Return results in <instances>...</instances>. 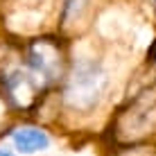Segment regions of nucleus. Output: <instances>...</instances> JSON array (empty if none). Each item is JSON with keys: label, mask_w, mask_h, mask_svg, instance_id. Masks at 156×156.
Listing matches in <instances>:
<instances>
[{"label": "nucleus", "mask_w": 156, "mask_h": 156, "mask_svg": "<svg viewBox=\"0 0 156 156\" xmlns=\"http://www.w3.org/2000/svg\"><path fill=\"white\" fill-rule=\"evenodd\" d=\"M106 88V75L95 63H82L66 84V102L73 109L88 111L98 104Z\"/></svg>", "instance_id": "nucleus-1"}, {"label": "nucleus", "mask_w": 156, "mask_h": 156, "mask_svg": "<svg viewBox=\"0 0 156 156\" xmlns=\"http://www.w3.org/2000/svg\"><path fill=\"white\" fill-rule=\"evenodd\" d=\"M154 57H156V48H154Z\"/></svg>", "instance_id": "nucleus-6"}, {"label": "nucleus", "mask_w": 156, "mask_h": 156, "mask_svg": "<svg viewBox=\"0 0 156 156\" xmlns=\"http://www.w3.org/2000/svg\"><path fill=\"white\" fill-rule=\"evenodd\" d=\"M0 156H14L12 152H9V149L7 147H0Z\"/></svg>", "instance_id": "nucleus-5"}, {"label": "nucleus", "mask_w": 156, "mask_h": 156, "mask_svg": "<svg viewBox=\"0 0 156 156\" xmlns=\"http://www.w3.org/2000/svg\"><path fill=\"white\" fill-rule=\"evenodd\" d=\"M39 79L41 77L34 73H20V70L12 73L7 77V90L12 95V100H16V104H20V106L30 104L36 98V90L41 86Z\"/></svg>", "instance_id": "nucleus-3"}, {"label": "nucleus", "mask_w": 156, "mask_h": 156, "mask_svg": "<svg viewBox=\"0 0 156 156\" xmlns=\"http://www.w3.org/2000/svg\"><path fill=\"white\" fill-rule=\"evenodd\" d=\"M63 63H66V52L57 39L43 36L27 45V66L43 82L57 79L63 73Z\"/></svg>", "instance_id": "nucleus-2"}, {"label": "nucleus", "mask_w": 156, "mask_h": 156, "mask_svg": "<svg viewBox=\"0 0 156 156\" xmlns=\"http://www.w3.org/2000/svg\"><path fill=\"white\" fill-rule=\"evenodd\" d=\"M12 138H14V147L18 149L20 154H36V152L48 149V145H50L48 133L43 131V129H36V127L16 129Z\"/></svg>", "instance_id": "nucleus-4"}]
</instances>
